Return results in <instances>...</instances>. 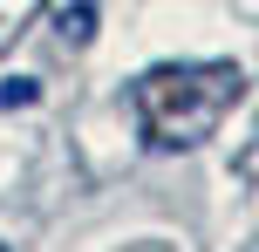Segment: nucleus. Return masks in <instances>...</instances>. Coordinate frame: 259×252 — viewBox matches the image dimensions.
Segmentation results:
<instances>
[{
    "label": "nucleus",
    "instance_id": "nucleus-1",
    "mask_svg": "<svg viewBox=\"0 0 259 252\" xmlns=\"http://www.w3.org/2000/svg\"><path fill=\"white\" fill-rule=\"evenodd\" d=\"M239 89H246V75L232 62H157L137 75L130 109H137V130L150 150H198L232 116Z\"/></svg>",
    "mask_w": 259,
    "mask_h": 252
}]
</instances>
